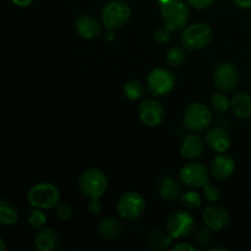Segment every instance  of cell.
I'll return each mask as SVG.
<instances>
[{"mask_svg":"<svg viewBox=\"0 0 251 251\" xmlns=\"http://www.w3.org/2000/svg\"><path fill=\"white\" fill-rule=\"evenodd\" d=\"M97 232L103 240L112 242V240L118 239L120 237L123 232V225L118 218L105 217L98 223Z\"/></svg>","mask_w":251,"mask_h":251,"instance_id":"20","label":"cell"},{"mask_svg":"<svg viewBox=\"0 0 251 251\" xmlns=\"http://www.w3.org/2000/svg\"><path fill=\"white\" fill-rule=\"evenodd\" d=\"M139 118L146 126L154 127L163 123L166 118V109L163 104L156 98H146L137 108Z\"/></svg>","mask_w":251,"mask_h":251,"instance_id":"12","label":"cell"},{"mask_svg":"<svg viewBox=\"0 0 251 251\" xmlns=\"http://www.w3.org/2000/svg\"><path fill=\"white\" fill-rule=\"evenodd\" d=\"M161 16L164 26L172 31H181L188 25L190 11L184 0H164L161 6Z\"/></svg>","mask_w":251,"mask_h":251,"instance_id":"2","label":"cell"},{"mask_svg":"<svg viewBox=\"0 0 251 251\" xmlns=\"http://www.w3.org/2000/svg\"><path fill=\"white\" fill-rule=\"evenodd\" d=\"M34 245L41 251H55L60 245V237L54 228L43 227L36 234Z\"/></svg>","mask_w":251,"mask_h":251,"instance_id":"19","label":"cell"},{"mask_svg":"<svg viewBox=\"0 0 251 251\" xmlns=\"http://www.w3.org/2000/svg\"><path fill=\"white\" fill-rule=\"evenodd\" d=\"M202 220L206 227L212 229L213 232H220L229 226L230 215L227 208H225L223 206L211 203L203 210Z\"/></svg>","mask_w":251,"mask_h":251,"instance_id":"13","label":"cell"},{"mask_svg":"<svg viewBox=\"0 0 251 251\" xmlns=\"http://www.w3.org/2000/svg\"><path fill=\"white\" fill-rule=\"evenodd\" d=\"M212 113L210 108L201 102H193L184 112V126L193 132H202L212 124Z\"/></svg>","mask_w":251,"mask_h":251,"instance_id":"4","label":"cell"},{"mask_svg":"<svg viewBox=\"0 0 251 251\" xmlns=\"http://www.w3.org/2000/svg\"><path fill=\"white\" fill-rule=\"evenodd\" d=\"M54 210H55L56 217H58L60 221H63V222H66V221L71 220L74 216L73 208H71L69 205H66V203H58Z\"/></svg>","mask_w":251,"mask_h":251,"instance_id":"31","label":"cell"},{"mask_svg":"<svg viewBox=\"0 0 251 251\" xmlns=\"http://www.w3.org/2000/svg\"><path fill=\"white\" fill-rule=\"evenodd\" d=\"M156 190L157 194L164 201H168V202H173V201L178 200L181 195L180 184L172 176H161V179L157 183Z\"/></svg>","mask_w":251,"mask_h":251,"instance_id":"18","label":"cell"},{"mask_svg":"<svg viewBox=\"0 0 251 251\" xmlns=\"http://www.w3.org/2000/svg\"><path fill=\"white\" fill-rule=\"evenodd\" d=\"M203 150H205V141L195 132L186 135L181 141L180 153L184 158L189 161H194L202 156Z\"/></svg>","mask_w":251,"mask_h":251,"instance_id":"17","label":"cell"},{"mask_svg":"<svg viewBox=\"0 0 251 251\" xmlns=\"http://www.w3.org/2000/svg\"><path fill=\"white\" fill-rule=\"evenodd\" d=\"M27 200L34 208L50 210L55 208L60 201V191L58 186L49 181H43L32 186L27 193Z\"/></svg>","mask_w":251,"mask_h":251,"instance_id":"3","label":"cell"},{"mask_svg":"<svg viewBox=\"0 0 251 251\" xmlns=\"http://www.w3.org/2000/svg\"><path fill=\"white\" fill-rule=\"evenodd\" d=\"M27 222H28L29 227H32L33 229H41L46 226L47 223V216L43 212V210L41 208H36V210L31 211L27 218Z\"/></svg>","mask_w":251,"mask_h":251,"instance_id":"28","label":"cell"},{"mask_svg":"<svg viewBox=\"0 0 251 251\" xmlns=\"http://www.w3.org/2000/svg\"><path fill=\"white\" fill-rule=\"evenodd\" d=\"M213 39V32L208 25L193 24L186 27L181 34V44L188 50H200L210 46Z\"/></svg>","mask_w":251,"mask_h":251,"instance_id":"5","label":"cell"},{"mask_svg":"<svg viewBox=\"0 0 251 251\" xmlns=\"http://www.w3.org/2000/svg\"><path fill=\"white\" fill-rule=\"evenodd\" d=\"M75 31L83 39H96L102 34V25L92 15H81L76 19Z\"/></svg>","mask_w":251,"mask_h":251,"instance_id":"15","label":"cell"},{"mask_svg":"<svg viewBox=\"0 0 251 251\" xmlns=\"http://www.w3.org/2000/svg\"><path fill=\"white\" fill-rule=\"evenodd\" d=\"M240 74L237 66L229 61H222L213 73V86L221 92H232L239 86Z\"/></svg>","mask_w":251,"mask_h":251,"instance_id":"10","label":"cell"},{"mask_svg":"<svg viewBox=\"0 0 251 251\" xmlns=\"http://www.w3.org/2000/svg\"><path fill=\"white\" fill-rule=\"evenodd\" d=\"M210 251H229V249H227V248H220V247H215V248H211Z\"/></svg>","mask_w":251,"mask_h":251,"instance_id":"39","label":"cell"},{"mask_svg":"<svg viewBox=\"0 0 251 251\" xmlns=\"http://www.w3.org/2000/svg\"><path fill=\"white\" fill-rule=\"evenodd\" d=\"M173 238L164 234L162 230H153L149 235V243L152 248H168L171 247Z\"/></svg>","mask_w":251,"mask_h":251,"instance_id":"26","label":"cell"},{"mask_svg":"<svg viewBox=\"0 0 251 251\" xmlns=\"http://www.w3.org/2000/svg\"><path fill=\"white\" fill-rule=\"evenodd\" d=\"M179 202H180L181 207L184 210L194 211L201 207V205H202V198L196 191L189 190L185 191V193H181L180 198H179Z\"/></svg>","mask_w":251,"mask_h":251,"instance_id":"23","label":"cell"},{"mask_svg":"<svg viewBox=\"0 0 251 251\" xmlns=\"http://www.w3.org/2000/svg\"><path fill=\"white\" fill-rule=\"evenodd\" d=\"M19 220V212L11 202L0 198V226H12Z\"/></svg>","mask_w":251,"mask_h":251,"instance_id":"22","label":"cell"},{"mask_svg":"<svg viewBox=\"0 0 251 251\" xmlns=\"http://www.w3.org/2000/svg\"><path fill=\"white\" fill-rule=\"evenodd\" d=\"M234 2L240 9L251 10V0H234Z\"/></svg>","mask_w":251,"mask_h":251,"instance_id":"36","label":"cell"},{"mask_svg":"<svg viewBox=\"0 0 251 251\" xmlns=\"http://www.w3.org/2000/svg\"><path fill=\"white\" fill-rule=\"evenodd\" d=\"M176 86V76L171 70L156 68L147 75L146 91L153 97H162L172 92Z\"/></svg>","mask_w":251,"mask_h":251,"instance_id":"8","label":"cell"},{"mask_svg":"<svg viewBox=\"0 0 251 251\" xmlns=\"http://www.w3.org/2000/svg\"><path fill=\"white\" fill-rule=\"evenodd\" d=\"M235 169V162L229 154L218 153L210 167V174L215 180L225 181L232 176Z\"/></svg>","mask_w":251,"mask_h":251,"instance_id":"14","label":"cell"},{"mask_svg":"<svg viewBox=\"0 0 251 251\" xmlns=\"http://www.w3.org/2000/svg\"><path fill=\"white\" fill-rule=\"evenodd\" d=\"M12 4L16 5L19 7H27L34 1V0H11Z\"/></svg>","mask_w":251,"mask_h":251,"instance_id":"37","label":"cell"},{"mask_svg":"<svg viewBox=\"0 0 251 251\" xmlns=\"http://www.w3.org/2000/svg\"><path fill=\"white\" fill-rule=\"evenodd\" d=\"M102 24L109 31L120 28L129 21L131 9L123 0H113L104 5L102 10Z\"/></svg>","mask_w":251,"mask_h":251,"instance_id":"7","label":"cell"},{"mask_svg":"<svg viewBox=\"0 0 251 251\" xmlns=\"http://www.w3.org/2000/svg\"><path fill=\"white\" fill-rule=\"evenodd\" d=\"M5 249H6V244H5L4 239H2V237L0 235V251H4Z\"/></svg>","mask_w":251,"mask_h":251,"instance_id":"38","label":"cell"},{"mask_svg":"<svg viewBox=\"0 0 251 251\" xmlns=\"http://www.w3.org/2000/svg\"><path fill=\"white\" fill-rule=\"evenodd\" d=\"M146 210V201L136 191H126L117 202V212L125 221H135L141 217Z\"/></svg>","mask_w":251,"mask_h":251,"instance_id":"9","label":"cell"},{"mask_svg":"<svg viewBox=\"0 0 251 251\" xmlns=\"http://www.w3.org/2000/svg\"><path fill=\"white\" fill-rule=\"evenodd\" d=\"M166 59L168 65H171L172 68H179V66L183 65L186 60L185 48H181V47H173V48H171L168 50Z\"/></svg>","mask_w":251,"mask_h":251,"instance_id":"25","label":"cell"},{"mask_svg":"<svg viewBox=\"0 0 251 251\" xmlns=\"http://www.w3.org/2000/svg\"><path fill=\"white\" fill-rule=\"evenodd\" d=\"M77 186L80 193L88 200L100 199L108 188V178L100 168H88L78 176Z\"/></svg>","mask_w":251,"mask_h":251,"instance_id":"1","label":"cell"},{"mask_svg":"<svg viewBox=\"0 0 251 251\" xmlns=\"http://www.w3.org/2000/svg\"><path fill=\"white\" fill-rule=\"evenodd\" d=\"M166 227L173 239H181L195 233L196 221L188 210H176L168 216Z\"/></svg>","mask_w":251,"mask_h":251,"instance_id":"6","label":"cell"},{"mask_svg":"<svg viewBox=\"0 0 251 251\" xmlns=\"http://www.w3.org/2000/svg\"><path fill=\"white\" fill-rule=\"evenodd\" d=\"M230 108L240 119L251 118V96L248 92H238L230 100Z\"/></svg>","mask_w":251,"mask_h":251,"instance_id":"21","label":"cell"},{"mask_svg":"<svg viewBox=\"0 0 251 251\" xmlns=\"http://www.w3.org/2000/svg\"><path fill=\"white\" fill-rule=\"evenodd\" d=\"M230 136L223 127L216 126L208 130L205 135V144L216 153H225L230 147Z\"/></svg>","mask_w":251,"mask_h":251,"instance_id":"16","label":"cell"},{"mask_svg":"<svg viewBox=\"0 0 251 251\" xmlns=\"http://www.w3.org/2000/svg\"><path fill=\"white\" fill-rule=\"evenodd\" d=\"M211 107L216 113H226L230 108V100L225 92H216L211 97Z\"/></svg>","mask_w":251,"mask_h":251,"instance_id":"27","label":"cell"},{"mask_svg":"<svg viewBox=\"0 0 251 251\" xmlns=\"http://www.w3.org/2000/svg\"><path fill=\"white\" fill-rule=\"evenodd\" d=\"M213 1L215 0H186V2L196 10L206 9V7L211 6L213 4Z\"/></svg>","mask_w":251,"mask_h":251,"instance_id":"33","label":"cell"},{"mask_svg":"<svg viewBox=\"0 0 251 251\" xmlns=\"http://www.w3.org/2000/svg\"><path fill=\"white\" fill-rule=\"evenodd\" d=\"M87 210L91 215H100L103 211V205L100 201V199H95V200H90V203L87 206Z\"/></svg>","mask_w":251,"mask_h":251,"instance_id":"34","label":"cell"},{"mask_svg":"<svg viewBox=\"0 0 251 251\" xmlns=\"http://www.w3.org/2000/svg\"><path fill=\"white\" fill-rule=\"evenodd\" d=\"M179 176L181 183L188 188L203 189L207 184H210L211 174L205 164L200 162H189L181 167Z\"/></svg>","mask_w":251,"mask_h":251,"instance_id":"11","label":"cell"},{"mask_svg":"<svg viewBox=\"0 0 251 251\" xmlns=\"http://www.w3.org/2000/svg\"><path fill=\"white\" fill-rule=\"evenodd\" d=\"M202 190H203V194H202L203 199H205L208 203H215L220 200L221 191L216 185L207 184V185H206Z\"/></svg>","mask_w":251,"mask_h":251,"instance_id":"30","label":"cell"},{"mask_svg":"<svg viewBox=\"0 0 251 251\" xmlns=\"http://www.w3.org/2000/svg\"><path fill=\"white\" fill-rule=\"evenodd\" d=\"M145 87L140 81L131 80L129 82H126L123 87V91H124V95L126 96V98H129L130 100H137L140 98L144 97L145 95Z\"/></svg>","mask_w":251,"mask_h":251,"instance_id":"24","label":"cell"},{"mask_svg":"<svg viewBox=\"0 0 251 251\" xmlns=\"http://www.w3.org/2000/svg\"><path fill=\"white\" fill-rule=\"evenodd\" d=\"M173 250L174 251H196L198 249H196L195 245H191L189 244V243H178V244H176L173 247Z\"/></svg>","mask_w":251,"mask_h":251,"instance_id":"35","label":"cell"},{"mask_svg":"<svg viewBox=\"0 0 251 251\" xmlns=\"http://www.w3.org/2000/svg\"><path fill=\"white\" fill-rule=\"evenodd\" d=\"M213 230L210 229V228H205V229H201L200 232L196 234V242H198L199 245L201 247H207L213 239Z\"/></svg>","mask_w":251,"mask_h":251,"instance_id":"32","label":"cell"},{"mask_svg":"<svg viewBox=\"0 0 251 251\" xmlns=\"http://www.w3.org/2000/svg\"><path fill=\"white\" fill-rule=\"evenodd\" d=\"M172 37V29H169L167 26H161L158 28H156V31L153 32V41L157 44H166L171 41Z\"/></svg>","mask_w":251,"mask_h":251,"instance_id":"29","label":"cell"}]
</instances>
